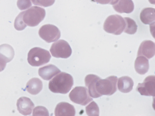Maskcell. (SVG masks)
<instances>
[{
  "label": "cell",
  "instance_id": "cell-19",
  "mask_svg": "<svg viewBox=\"0 0 155 116\" xmlns=\"http://www.w3.org/2000/svg\"><path fill=\"white\" fill-rule=\"evenodd\" d=\"M42 86L41 81L39 78H34L27 82L26 89L29 93L35 95L38 94L41 90Z\"/></svg>",
  "mask_w": 155,
  "mask_h": 116
},
{
  "label": "cell",
  "instance_id": "cell-10",
  "mask_svg": "<svg viewBox=\"0 0 155 116\" xmlns=\"http://www.w3.org/2000/svg\"><path fill=\"white\" fill-rule=\"evenodd\" d=\"M155 53V45L154 42L150 40H145L140 44L138 51L137 56H143L150 59Z\"/></svg>",
  "mask_w": 155,
  "mask_h": 116
},
{
  "label": "cell",
  "instance_id": "cell-11",
  "mask_svg": "<svg viewBox=\"0 0 155 116\" xmlns=\"http://www.w3.org/2000/svg\"><path fill=\"white\" fill-rule=\"evenodd\" d=\"M101 79L99 76L93 74L88 75L85 78V85L88 88L89 95L93 98H96L102 96L98 93L96 88V82Z\"/></svg>",
  "mask_w": 155,
  "mask_h": 116
},
{
  "label": "cell",
  "instance_id": "cell-1",
  "mask_svg": "<svg viewBox=\"0 0 155 116\" xmlns=\"http://www.w3.org/2000/svg\"><path fill=\"white\" fill-rule=\"evenodd\" d=\"M73 83L72 77L68 73L62 72L49 82L48 87L54 93L65 94L70 91Z\"/></svg>",
  "mask_w": 155,
  "mask_h": 116
},
{
  "label": "cell",
  "instance_id": "cell-17",
  "mask_svg": "<svg viewBox=\"0 0 155 116\" xmlns=\"http://www.w3.org/2000/svg\"><path fill=\"white\" fill-rule=\"evenodd\" d=\"M133 85L134 82L132 79L128 76H123L118 79L117 87L120 92L128 93L132 90Z\"/></svg>",
  "mask_w": 155,
  "mask_h": 116
},
{
  "label": "cell",
  "instance_id": "cell-6",
  "mask_svg": "<svg viewBox=\"0 0 155 116\" xmlns=\"http://www.w3.org/2000/svg\"><path fill=\"white\" fill-rule=\"evenodd\" d=\"M69 96L73 102L84 106L93 100L87 88L83 86L75 87L70 93Z\"/></svg>",
  "mask_w": 155,
  "mask_h": 116
},
{
  "label": "cell",
  "instance_id": "cell-5",
  "mask_svg": "<svg viewBox=\"0 0 155 116\" xmlns=\"http://www.w3.org/2000/svg\"><path fill=\"white\" fill-rule=\"evenodd\" d=\"M118 78L114 76H109L104 79H101L96 83L97 91L99 94L111 95L117 91Z\"/></svg>",
  "mask_w": 155,
  "mask_h": 116
},
{
  "label": "cell",
  "instance_id": "cell-23",
  "mask_svg": "<svg viewBox=\"0 0 155 116\" xmlns=\"http://www.w3.org/2000/svg\"><path fill=\"white\" fill-rule=\"evenodd\" d=\"M23 13L24 11L20 13L16 17L15 21L14 27L15 29L18 31L23 30L27 26V25L23 20Z\"/></svg>",
  "mask_w": 155,
  "mask_h": 116
},
{
  "label": "cell",
  "instance_id": "cell-16",
  "mask_svg": "<svg viewBox=\"0 0 155 116\" xmlns=\"http://www.w3.org/2000/svg\"><path fill=\"white\" fill-rule=\"evenodd\" d=\"M149 68L148 60L143 56L137 57L134 62L136 72L140 75H144L147 72Z\"/></svg>",
  "mask_w": 155,
  "mask_h": 116
},
{
  "label": "cell",
  "instance_id": "cell-20",
  "mask_svg": "<svg viewBox=\"0 0 155 116\" xmlns=\"http://www.w3.org/2000/svg\"><path fill=\"white\" fill-rule=\"evenodd\" d=\"M14 56V50L10 45L4 44L0 45V57L6 63L11 61Z\"/></svg>",
  "mask_w": 155,
  "mask_h": 116
},
{
  "label": "cell",
  "instance_id": "cell-15",
  "mask_svg": "<svg viewBox=\"0 0 155 116\" xmlns=\"http://www.w3.org/2000/svg\"><path fill=\"white\" fill-rule=\"evenodd\" d=\"M112 6L114 10L120 13H130L134 9V5L132 0H119Z\"/></svg>",
  "mask_w": 155,
  "mask_h": 116
},
{
  "label": "cell",
  "instance_id": "cell-26",
  "mask_svg": "<svg viewBox=\"0 0 155 116\" xmlns=\"http://www.w3.org/2000/svg\"><path fill=\"white\" fill-rule=\"evenodd\" d=\"M21 5H18L21 10H25L28 8L32 5L30 0H22L21 1Z\"/></svg>",
  "mask_w": 155,
  "mask_h": 116
},
{
  "label": "cell",
  "instance_id": "cell-29",
  "mask_svg": "<svg viewBox=\"0 0 155 116\" xmlns=\"http://www.w3.org/2000/svg\"><path fill=\"white\" fill-rule=\"evenodd\" d=\"M2 59V58H1L0 57V61H1L2 59Z\"/></svg>",
  "mask_w": 155,
  "mask_h": 116
},
{
  "label": "cell",
  "instance_id": "cell-27",
  "mask_svg": "<svg viewBox=\"0 0 155 116\" xmlns=\"http://www.w3.org/2000/svg\"><path fill=\"white\" fill-rule=\"evenodd\" d=\"M92 1L101 4H109L114 5L116 4L119 0H91Z\"/></svg>",
  "mask_w": 155,
  "mask_h": 116
},
{
  "label": "cell",
  "instance_id": "cell-9",
  "mask_svg": "<svg viewBox=\"0 0 155 116\" xmlns=\"http://www.w3.org/2000/svg\"><path fill=\"white\" fill-rule=\"evenodd\" d=\"M136 90L141 95L155 96V76H149L144 79L142 83H139Z\"/></svg>",
  "mask_w": 155,
  "mask_h": 116
},
{
  "label": "cell",
  "instance_id": "cell-14",
  "mask_svg": "<svg viewBox=\"0 0 155 116\" xmlns=\"http://www.w3.org/2000/svg\"><path fill=\"white\" fill-rule=\"evenodd\" d=\"M61 72V71L56 66L49 64L39 69V76L43 79L48 80L53 76Z\"/></svg>",
  "mask_w": 155,
  "mask_h": 116
},
{
  "label": "cell",
  "instance_id": "cell-25",
  "mask_svg": "<svg viewBox=\"0 0 155 116\" xmlns=\"http://www.w3.org/2000/svg\"><path fill=\"white\" fill-rule=\"evenodd\" d=\"M33 4L35 5L44 7L50 6L53 5L55 0H31Z\"/></svg>",
  "mask_w": 155,
  "mask_h": 116
},
{
  "label": "cell",
  "instance_id": "cell-7",
  "mask_svg": "<svg viewBox=\"0 0 155 116\" xmlns=\"http://www.w3.org/2000/svg\"><path fill=\"white\" fill-rule=\"evenodd\" d=\"M53 57L67 58L72 53V50L69 44L63 40H60L53 43L50 50Z\"/></svg>",
  "mask_w": 155,
  "mask_h": 116
},
{
  "label": "cell",
  "instance_id": "cell-18",
  "mask_svg": "<svg viewBox=\"0 0 155 116\" xmlns=\"http://www.w3.org/2000/svg\"><path fill=\"white\" fill-rule=\"evenodd\" d=\"M155 9L148 7L143 8L140 14V18L143 23L145 24L154 23L155 20Z\"/></svg>",
  "mask_w": 155,
  "mask_h": 116
},
{
  "label": "cell",
  "instance_id": "cell-21",
  "mask_svg": "<svg viewBox=\"0 0 155 116\" xmlns=\"http://www.w3.org/2000/svg\"><path fill=\"white\" fill-rule=\"evenodd\" d=\"M124 19L125 22L124 32L130 34H134L137 29V26L135 21L129 17H124Z\"/></svg>",
  "mask_w": 155,
  "mask_h": 116
},
{
  "label": "cell",
  "instance_id": "cell-4",
  "mask_svg": "<svg viewBox=\"0 0 155 116\" xmlns=\"http://www.w3.org/2000/svg\"><path fill=\"white\" fill-rule=\"evenodd\" d=\"M51 57L48 51L40 47H35L28 52L27 60L31 66H38L48 63Z\"/></svg>",
  "mask_w": 155,
  "mask_h": 116
},
{
  "label": "cell",
  "instance_id": "cell-24",
  "mask_svg": "<svg viewBox=\"0 0 155 116\" xmlns=\"http://www.w3.org/2000/svg\"><path fill=\"white\" fill-rule=\"evenodd\" d=\"M33 116H49V112L47 109L42 106H38L33 110Z\"/></svg>",
  "mask_w": 155,
  "mask_h": 116
},
{
  "label": "cell",
  "instance_id": "cell-12",
  "mask_svg": "<svg viewBox=\"0 0 155 116\" xmlns=\"http://www.w3.org/2000/svg\"><path fill=\"white\" fill-rule=\"evenodd\" d=\"M16 105L19 112L24 115L30 114L35 106L31 100L25 97L19 98L17 100Z\"/></svg>",
  "mask_w": 155,
  "mask_h": 116
},
{
  "label": "cell",
  "instance_id": "cell-2",
  "mask_svg": "<svg viewBox=\"0 0 155 116\" xmlns=\"http://www.w3.org/2000/svg\"><path fill=\"white\" fill-rule=\"evenodd\" d=\"M125 27L124 18L117 14L110 15L105 20L103 25L104 30L107 32L119 35L123 31Z\"/></svg>",
  "mask_w": 155,
  "mask_h": 116
},
{
  "label": "cell",
  "instance_id": "cell-8",
  "mask_svg": "<svg viewBox=\"0 0 155 116\" xmlns=\"http://www.w3.org/2000/svg\"><path fill=\"white\" fill-rule=\"evenodd\" d=\"M38 34L40 37L48 43L55 41L61 37V32L54 25L46 24L39 29Z\"/></svg>",
  "mask_w": 155,
  "mask_h": 116
},
{
  "label": "cell",
  "instance_id": "cell-13",
  "mask_svg": "<svg viewBox=\"0 0 155 116\" xmlns=\"http://www.w3.org/2000/svg\"><path fill=\"white\" fill-rule=\"evenodd\" d=\"M75 110L74 106L66 102H62L57 105L54 110L56 116H74Z\"/></svg>",
  "mask_w": 155,
  "mask_h": 116
},
{
  "label": "cell",
  "instance_id": "cell-28",
  "mask_svg": "<svg viewBox=\"0 0 155 116\" xmlns=\"http://www.w3.org/2000/svg\"><path fill=\"white\" fill-rule=\"evenodd\" d=\"M149 1L151 4H154V0H149Z\"/></svg>",
  "mask_w": 155,
  "mask_h": 116
},
{
  "label": "cell",
  "instance_id": "cell-3",
  "mask_svg": "<svg viewBox=\"0 0 155 116\" xmlns=\"http://www.w3.org/2000/svg\"><path fill=\"white\" fill-rule=\"evenodd\" d=\"M45 11L44 8L33 6L24 11L23 20L25 23L30 27L38 25L44 18Z\"/></svg>",
  "mask_w": 155,
  "mask_h": 116
},
{
  "label": "cell",
  "instance_id": "cell-22",
  "mask_svg": "<svg viewBox=\"0 0 155 116\" xmlns=\"http://www.w3.org/2000/svg\"><path fill=\"white\" fill-rule=\"evenodd\" d=\"M87 114L89 116H98L99 114V107L94 101L91 102L85 108Z\"/></svg>",
  "mask_w": 155,
  "mask_h": 116
}]
</instances>
